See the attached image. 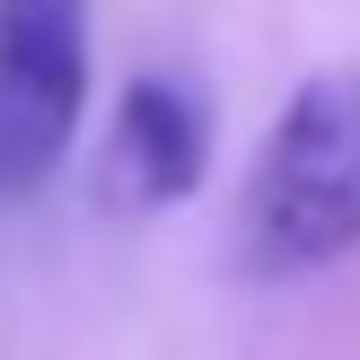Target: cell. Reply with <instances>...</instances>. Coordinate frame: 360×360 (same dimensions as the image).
Listing matches in <instances>:
<instances>
[{"label":"cell","mask_w":360,"mask_h":360,"mask_svg":"<svg viewBox=\"0 0 360 360\" xmlns=\"http://www.w3.org/2000/svg\"><path fill=\"white\" fill-rule=\"evenodd\" d=\"M360 246V70H316L273 115L255 176H246L238 255L264 281L326 273Z\"/></svg>","instance_id":"obj_1"},{"label":"cell","mask_w":360,"mask_h":360,"mask_svg":"<svg viewBox=\"0 0 360 360\" xmlns=\"http://www.w3.org/2000/svg\"><path fill=\"white\" fill-rule=\"evenodd\" d=\"M88 115V0H0V193L62 167Z\"/></svg>","instance_id":"obj_2"},{"label":"cell","mask_w":360,"mask_h":360,"mask_svg":"<svg viewBox=\"0 0 360 360\" xmlns=\"http://www.w3.org/2000/svg\"><path fill=\"white\" fill-rule=\"evenodd\" d=\"M211 167V97L193 79H167V70H141L115 105V132H105V202L123 211H167L202 185Z\"/></svg>","instance_id":"obj_3"}]
</instances>
